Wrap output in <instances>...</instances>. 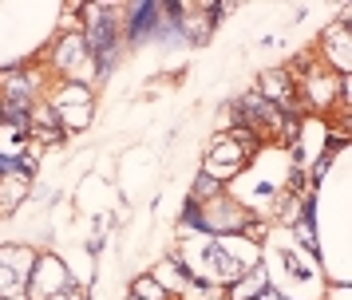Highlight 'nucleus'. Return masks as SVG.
<instances>
[{
	"instance_id": "f257e3e1",
	"label": "nucleus",
	"mask_w": 352,
	"mask_h": 300,
	"mask_svg": "<svg viewBox=\"0 0 352 300\" xmlns=\"http://www.w3.org/2000/svg\"><path fill=\"white\" fill-rule=\"evenodd\" d=\"M83 44H87V56L99 63V76H107L115 63V16L111 8L103 4L96 12V20L87 24V36H83Z\"/></svg>"
},
{
	"instance_id": "f03ea898",
	"label": "nucleus",
	"mask_w": 352,
	"mask_h": 300,
	"mask_svg": "<svg viewBox=\"0 0 352 300\" xmlns=\"http://www.w3.org/2000/svg\"><path fill=\"white\" fill-rule=\"evenodd\" d=\"M238 111H241V119H245V126L250 130H257V126H270V123H281V107L277 103H270L265 95H241L238 99Z\"/></svg>"
},
{
	"instance_id": "7ed1b4c3",
	"label": "nucleus",
	"mask_w": 352,
	"mask_h": 300,
	"mask_svg": "<svg viewBox=\"0 0 352 300\" xmlns=\"http://www.w3.org/2000/svg\"><path fill=\"white\" fill-rule=\"evenodd\" d=\"M159 16H162V4H155V0L135 4V8L127 12V36H131V40H143L146 32L159 28Z\"/></svg>"
},
{
	"instance_id": "20e7f679",
	"label": "nucleus",
	"mask_w": 352,
	"mask_h": 300,
	"mask_svg": "<svg viewBox=\"0 0 352 300\" xmlns=\"http://www.w3.org/2000/svg\"><path fill=\"white\" fill-rule=\"evenodd\" d=\"M206 265L214 268L222 281H241V277H245V268H241L238 261H234V257L218 245V241H210V245H206Z\"/></svg>"
},
{
	"instance_id": "39448f33",
	"label": "nucleus",
	"mask_w": 352,
	"mask_h": 300,
	"mask_svg": "<svg viewBox=\"0 0 352 300\" xmlns=\"http://www.w3.org/2000/svg\"><path fill=\"white\" fill-rule=\"evenodd\" d=\"M87 60V44H83V36H67L56 44V63L60 67H76V63Z\"/></svg>"
},
{
	"instance_id": "423d86ee",
	"label": "nucleus",
	"mask_w": 352,
	"mask_h": 300,
	"mask_svg": "<svg viewBox=\"0 0 352 300\" xmlns=\"http://www.w3.org/2000/svg\"><path fill=\"white\" fill-rule=\"evenodd\" d=\"M261 83H265V87H261L257 95H265L270 103H277V95L293 91V79H289V71H265V76H261ZM277 107H281V103H277Z\"/></svg>"
},
{
	"instance_id": "0eeeda50",
	"label": "nucleus",
	"mask_w": 352,
	"mask_h": 300,
	"mask_svg": "<svg viewBox=\"0 0 352 300\" xmlns=\"http://www.w3.org/2000/svg\"><path fill=\"white\" fill-rule=\"evenodd\" d=\"M241 150L234 146V142L226 139V142H218L214 150H210V166H218V162H226V170H241Z\"/></svg>"
},
{
	"instance_id": "6e6552de",
	"label": "nucleus",
	"mask_w": 352,
	"mask_h": 300,
	"mask_svg": "<svg viewBox=\"0 0 352 300\" xmlns=\"http://www.w3.org/2000/svg\"><path fill=\"white\" fill-rule=\"evenodd\" d=\"M320 40H324V44H329V47H333L329 56H333V63H336V67H340V71H344V24H333V28L324 32Z\"/></svg>"
},
{
	"instance_id": "1a4fd4ad",
	"label": "nucleus",
	"mask_w": 352,
	"mask_h": 300,
	"mask_svg": "<svg viewBox=\"0 0 352 300\" xmlns=\"http://www.w3.org/2000/svg\"><path fill=\"white\" fill-rule=\"evenodd\" d=\"M56 103H60V107H72V103H76V107H91V91L80 87V83H72V87H64V91L56 95Z\"/></svg>"
},
{
	"instance_id": "9d476101",
	"label": "nucleus",
	"mask_w": 352,
	"mask_h": 300,
	"mask_svg": "<svg viewBox=\"0 0 352 300\" xmlns=\"http://www.w3.org/2000/svg\"><path fill=\"white\" fill-rule=\"evenodd\" d=\"M257 288H265V277H261V268H254V273H250V277H241L238 281V288H234V300H254L257 297Z\"/></svg>"
},
{
	"instance_id": "9b49d317",
	"label": "nucleus",
	"mask_w": 352,
	"mask_h": 300,
	"mask_svg": "<svg viewBox=\"0 0 352 300\" xmlns=\"http://www.w3.org/2000/svg\"><path fill=\"white\" fill-rule=\"evenodd\" d=\"M135 297L139 300H166V288H162L159 281H135Z\"/></svg>"
},
{
	"instance_id": "f8f14e48",
	"label": "nucleus",
	"mask_w": 352,
	"mask_h": 300,
	"mask_svg": "<svg viewBox=\"0 0 352 300\" xmlns=\"http://www.w3.org/2000/svg\"><path fill=\"white\" fill-rule=\"evenodd\" d=\"M214 194H218V178H214V174H206V178L198 182V189H194L190 202H202V198H214Z\"/></svg>"
},
{
	"instance_id": "ddd939ff",
	"label": "nucleus",
	"mask_w": 352,
	"mask_h": 300,
	"mask_svg": "<svg viewBox=\"0 0 352 300\" xmlns=\"http://www.w3.org/2000/svg\"><path fill=\"white\" fill-rule=\"evenodd\" d=\"M297 237L305 241V249H317V241H313V221H301V225H297Z\"/></svg>"
},
{
	"instance_id": "4468645a",
	"label": "nucleus",
	"mask_w": 352,
	"mask_h": 300,
	"mask_svg": "<svg viewBox=\"0 0 352 300\" xmlns=\"http://www.w3.org/2000/svg\"><path fill=\"white\" fill-rule=\"evenodd\" d=\"M182 221H186V225H202V209H198V202H186V214H182Z\"/></svg>"
},
{
	"instance_id": "2eb2a0df",
	"label": "nucleus",
	"mask_w": 352,
	"mask_h": 300,
	"mask_svg": "<svg viewBox=\"0 0 352 300\" xmlns=\"http://www.w3.org/2000/svg\"><path fill=\"white\" fill-rule=\"evenodd\" d=\"M285 265H289V273H293V277H301V281H305V277H309V268H305L301 261L293 257V253H285Z\"/></svg>"
},
{
	"instance_id": "dca6fc26",
	"label": "nucleus",
	"mask_w": 352,
	"mask_h": 300,
	"mask_svg": "<svg viewBox=\"0 0 352 300\" xmlns=\"http://www.w3.org/2000/svg\"><path fill=\"white\" fill-rule=\"evenodd\" d=\"M254 300H281V292L277 288H261V297H254Z\"/></svg>"
}]
</instances>
